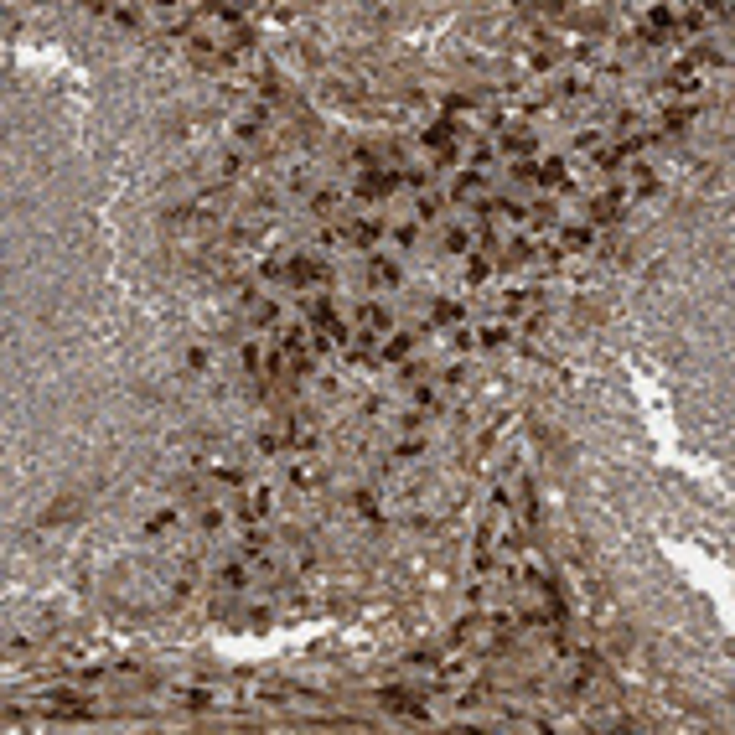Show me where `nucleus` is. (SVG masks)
<instances>
[{
  "label": "nucleus",
  "mask_w": 735,
  "mask_h": 735,
  "mask_svg": "<svg viewBox=\"0 0 735 735\" xmlns=\"http://www.w3.org/2000/svg\"><path fill=\"white\" fill-rule=\"evenodd\" d=\"M445 248H451V254H461V248H471L466 228H445Z\"/></svg>",
  "instance_id": "obj_14"
},
{
  "label": "nucleus",
  "mask_w": 735,
  "mask_h": 735,
  "mask_svg": "<svg viewBox=\"0 0 735 735\" xmlns=\"http://www.w3.org/2000/svg\"><path fill=\"white\" fill-rule=\"evenodd\" d=\"M435 321H440V326H456V321H461V306H456V300H440V306H435Z\"/></svg>",
  "instance_id": "obj_13"
},
{
  "label": "nucleus",
  "mask_w": 735,
  "mask_h": 735,
  "mask_svg": "<svg viewBox=\"0 0 735 735\" xmlns=\"http://www.w3.org/2000/svg\"><path fill=\"white\" fill-rule=\"evenodd\" d=\"M404 181H410L404 172H363L358 176V197H363V202H368V197H388V192H399Z\"/></svg>",
  "instance_id": "obj_1"
},
{
  "label": "nucleus",
  "mask_w": 735,
  "mask_h": 735,
  "mask_svg": "<svg viewBox=\"0 0 735 735\" xmlns=\"http://www.w3.org/2000/svg\"><path fill=\"white\" fill-rule=\"evenodd\" d=\"M689 120H694L689 109H668V114H663V130H668V135H684V130H689Z\"/></svg>",
  "instance_id": "obj_9"
},
{
  "label": "nucleus",
  "mask_w": 735,
  "mask_h": 735,
  "mask_svg": "<svg viewBox=\"0 0 735 735\" xmlns=\"http://www.w3.org/2000/svg\"><path fill=\"white\" fill-rule=\"evenodd\" d=\"M368 270H373V280H384V285H399V270H393L388 259H368Z\"/></svg>",
  "instance_id": "obj_12"
},
{
  "label": "nucleus",
  "mask_w": 735,
  "mask_h": 735,
  "mask_svg": "<svg viewBox=\"0 0 735 735\" xmlns=\"http://www.w3.org/2000/svg\"><path fill=\"white\" fill-rule=\"evenodd\" d=\"M410 347H414V337H410V332H399V337H388L384 358H388V363H399V358H410Z\"/></svg>",
  "instance_id": "obj_7"
},
{
  "label": "nucleus",
  "mask_w": 735,
  "mask_h": 735,
  "mask_svg": "<svg viewBox=\"0 0 735 735\" xmlns=\"http://www.w3.org/2000/svg\"><path fill=\"white\" fill-rule=\"evenodd\" d=\"M513 181H539V166L533 161H513Z\"/></svg>",
  "instance_id": "obj_16"
},
{
  "label": "nucleus",
  "mask_w": 735,
  "mask_h": 735,
  "mask_svg": "<svg viewBox=\"0 0 735 735\" xmlns=\"http://www.w3.org/2000/svg\"><path fill=\"white\" fill-rule=\"evenodd\" d=\"M507 342V326H482V347H503Z\"/></svg>",
  "instance_id": "obj_15"
},
{
  "label": "nucleus",
  "mask_w": 735,
  "mask_h": 735,
  "mask_svg": "<svg viewBox=\"0 0 735 735\" xmlns=\"http://www.w3.org/2000/svg\"><path fill=\"white\" fill-rule=\"evenodd\" d=\"M270 513H274V492H270V487H254V492H248V503L239 507L244 523H259V518H270Z\"/></svg>",
  "instance_id": "obj_3"
},
{
  "label": "nucleus",
  "mask_w": 735,
  "mask_h": 735,
  "mask_svg": "<svg viewBox=\"0 0 735 735\" xmlns=\"http://www.w3.org/2000/svg\"><path fill=\"white\" fill-rule=\"evenodd\" d=\"M347 239H352V244H373V239H378V223H373V218L347 223Z\"/></svg>",
  "instance_id": "obj_6"
},
{
  "label": "nucleus",
  "mask_w": 735,
  "mask_h": 735,
  "mask_svg": "<svg viewBox=\"0 0 735 735\" xmlns=\"http://www.w3.org/2000/svg\"><path fill=\"white\" fill-rule=\"evenodd\" d=\"M244 580H248V559H244V564H239V559L223 564V585H228V590H244Z\"/></svg>",
  "instance_id": "obj_8"
},
{
  "label": "nucleus",
  "mask_w": 735,
  "mask_h": 735,
  "mask_svg": "<svg viewBox=\"0 0 735 735\" xmlns=\"http://www.w3.org/2000/svg\"><path fill=\"white\" fill-rule=\"evenodd\" d=\"M311 207H316V213H332V207H337V192H332V187L316 192V197H311Z\"/></svg>",
  "instance_id": "obj_17"
},
{
  "label": "nucleus",
  "mask_w": 735,
  "mask_h": 735,
  "mask_svg": "<svg viewBox=\"0 0 735 735\" xmlns=\"http://www.w3.org/2000/svg\"><path fill=\"white\" fill-rule=\"evenodd\" d=\"M285 274H290L295 285H332V270L316 265V259H290V265H285Z\"/></svg>",
  "instance_id": "obj_2"
},
{
  "label": "nucleus",
  "mask_w": 735,
  "mask_h": 735,
  "mask_svg": "<svg viewBox=\"0 0 735 735\" xmlns=\"http://www.w3.org/2000/svg\"><path fill=\"white\" fill-rule=\"evenodd\" d=\"M539 181H549V187H559V181H564V161H559V155H549V161L539 166Z\"/></svg>",
  "instance_id": "obj_11"
},
{
  "label": "nucleus",
  "mask_w": 735,
  "mask_h": 735,
  "mask_svg": "<svg viewBox=\"0 0 735 735\" xmlns=\"http://www.w3.org/2000/svg\"><path fill=\"white\" fill-rule=\"evenodd\" d=\"M358 326H363L368 337H378V332L388 326V311H384V306H363V311H358Z\"/></svg>",
  "instance_id": "obj_4"
},
{
  "label": "nucleus",
  "mask_w": 735,
  "mask_h": 735,
  "mask_svg": "<svg viewBox=\"0 0 735 735\" xmlns=\"http://www.w3.org/2000/svg\"><path fill=\"white\" fill-rule=\"evenodd\" d=\"M622 202H626V197H622V192H601V197H596V207H590V213H596L601 223H606V218H622Z\"/></svg>",
  "instance_id": "obj_5"
},
{
  "label": "nucleus",
  "mask_w": 735,
  "mask_h": 735,
  "mask_svg": "<svg viewBox=\"0 0 735 735\" xmlns=\"http://www.w3.org/2000/svg\"><path fill=\"white\" fill-rule=\"evenodd\" d=\"M435 213H440V197H435V192L419 197V218H435Z\"/></svg>",
  "instance_id": "obj_18"
},
{
  "label": "nucleus",
  "mask_w": 735,
  "mask_h": 735,
  "mask_svg": "<svg viewBox=\"0 0 735 735\" xmlns=\"http://www.w3.org/2000/svg\"><path fill=\"white\" fill-rule=\"evenodd\" d=\"M570 254H580V248H590V228H564V239H559Z\"/></svg>",
  "instance_id": "obj_10"
}]
</instances>
